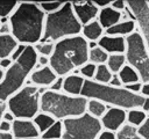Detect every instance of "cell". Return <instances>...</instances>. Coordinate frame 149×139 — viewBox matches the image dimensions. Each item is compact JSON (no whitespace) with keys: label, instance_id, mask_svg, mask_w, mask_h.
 Wrapping results in <instances>:
<instances>
[{"label":"cell","instance_id":"43","mask_svg":"<svg viewBox=\"0 0 149 139\" xmlns=\"http://www.w3.org/2000/svg\"><path fill=\"white\" fill-rule=\"evenodd\" d=\"M108 85H111L113 87H123L122 86V82H121V80H120V78H119L118 74H114L113 75V78H112V80L109 81Z\"/></svg>","mask_w":149,"mask_h":139},{"label":"cell","instance_id":"40","mask_svg":"<svg viewBox=\"0 0 149 139\" xmlns=\"http://www.w3.org/2000/svg\"><path fill=\"white\" fill-rule=\"evenodd\" d=\"M97 139H116V134H115V132L102 130V132L99 134V137Z\"/></svg>","mask_w":149,"mask_h":139},{"label":"cell","instance_id":"26","mask_svg":"<svg viewBox=\"0 0 149 139\" xmlns=\"http://www.w3.org/2000/svg\"><path fill=\"white\" fill-rule=\"evenodd\" d=\"M127 64L126 61V56L125 53H116V54H109L108 59H107V67L111 70V72L113 74H118L122 67Z\"/></svg>","mask_w":149,"mask_h":139},{"label":"cell","instance_id":"36","mask_svg":"<svg viewBox=\"0 0 149 139\" xmlns=\"http://www.w3.org/2000/svg\"><path fill=\"white\" fill-rule=\"evenodd\" d=\"M63 82H64V78L58 76L54 81V83L49 87V90H52V92H62L63 90Z\"/></svg>","mask_w":149,"mask_h":139},{"label":"cell","instance_id":"21","mask_svg":"<svg viewBox=\"0 0 149 139\" xmlns=\"http://www.w3.org/2000/svg\"><path fill=\"white\" fill-rule=\"evenodd\" d=\"M121 82H122V86H128V85H133V83H136V82H141V79H140V75L139 73L132 67L129 66L128 64H126L122 70L118 73Z\"/></svg>","mask_w":149,"mask_h":139},{"label":"cell","instance_id":"44","mask_svg":"<svg viewBox=\"0 0 149 139\" xmlns=\"http://www.w3.org/2000/svg\"><path fill=\"white\" fill-rule=\"evenodd\" d=\"M2 119H3V120H6V122H9V123H13L16 118L14 117V115H13L9 110H6V111H5V114H3Z\"/></svg>","mask_w":149,"mask_h":139},{"label":"cell","instance_id":"23","mask_svg":"<svg viewBox=\"0 0 149 139\" xmlns=\"http://www.w3.org/2000/svg\"><path fill=\"white\" fill-rule=\"evenodd\" d=\"M109 107H107L104 102L99 101V100H94V98H90L87 100V107H86V112L90 114L91 116L95 117V118H101L106 111L108 110Z\"/></svg>","mask_w":149,"mask_h":139},{"label":"cell","instance_id":"5","mask_svg":"<svg viewBox=\"0 0 149 139\" xmlns=\"http://www.w3.org/2000/svg\"><path fill=\"white\" fill-rule=\"evenodd\" d=\"M87 98L71 96L63 92L47 90L41 96V111L52 116L56 120H65L86 112Z\"/></svg>","mask_w":149,"mask_h":139},{"label":"cell","instance_id":"34","mask_svg":"<svg viewBox=\"0 0 149 139\" xmlns=\"http://www.w3.org/2000/svg\"><path fill=\"white\" fill-rule=\"evenodd\" d=\"M111 7L115 10H118V12L123 13L127 9V1H125V0H114V1H112Z\"/></svg>","mask_w":149,"mask_h":139},{"label":"cell","instance_id":"19","mask_svg":"<svg viewBox=\"0 0 149 139\" xmlns=\"http://www.w3.org/2000/svg\"><path fill=\"white\" fill-rule=\"evenodd\" d=\"M105 35V29L101 27V24L98 22V20L83 25L81 29V36L87 41V42H95L98 43L100 38Z\"/></svg>","mask_w":149,"mask_h":139},{"label":"cell","instance_id":"25","mask_svg":"<svg viewBox=\"0 0 149 139\" xmlns=\"http://www.w3.org/2000/svg\"><path fill=\"white\" fill-rule=\"evenodd\" d=\"M115 134H116V139H143L139 127L130 125L128 123H126L121 129H119L115 132Z\"/></svg>","mask_w":149,"mask_h":139},{"label":"cell","instance_id":"32","mask_svg":"<svg viewBox=\"0 0 149 139\" xmlns=\"http://www.w3.org/2000/svg\"><path fill=\"white\" fill-rule=\"evenodd\" d=\"M64 3L65 2H63V1H50V2H38V6L43 10V13L45 15H48V14L58 12L64 6Z\"/></svg>","mask_w":149,"mask_h":139},{"label":"cell","instance_id":"22","mask_svg":"<svg viewBox=\"0 0 149 139\" xmlns=\"http://www.w3.org/2000/svg\"><path fill=\"white\" fill-rule=\"evenodd\" d=\"M33 122H34V124L36 125V127H37V130H38V132H40V134H42V133H44L49 127H51L57 120H56L52 116H50V115H48V114H45V112L40 111V112L33 118Z\"/></svg>","mask_w":149,"mask_h":139},{"label":"cell","instance_id":"20","mask_svg":"<svg viewBox=\"0 0 149 139\" xmlns=\"http://www.w3.org/2000/svg\"><path fill=\"white\" fill-rule=\"evenodd\" d=\"M20 43L14 38L12 34L1 35L0 34V59L10 58L15 49Z\"/></svg>","mask_w":149,"mask_h":139},{"label":"cell","instance_id":"2","mask_svg":"<svg viewBox=\"0 0 149 139\" xmlns=\"http://www.w3.org/2000/svg\"><path fill=\"white\" fill-rule=\"evenodd\" d=\"M88 42L81 36H73L56 43L49 66L57 76H66L88 63Z\"/></svg>","mask_w":149,"mask_h":139},{"label":"cell","instance_id":"37","mask_svg":"<svg viewBox=\"0 0 149 139\" xmlns=\"http://www.w3.org/2000/svg\"><path fill=\"white\" fill-rule=\"evenodd\" d=\"M50 64V58L45 57V56H38L37 57V65L36 68H41V67H47ZM35 68V70H36Z\"/></svg>","mask_w":149,"mask_h":139},{"label":"cell","instance_id":"24","mask_svg":"<svg viewBox=\"0 0 149 139\" xmlns=\"http://www.w3.org/2000/svg\"><path fill=\"white\" fill-rule=\"evenodd\" d=\"M148 118H149V115L144 112L142 109L127 110V123L136 127H141L147 122Z\"/></svg>","mask_w":149,"mask_h":139},{"label":"cell","instance_id":"11","mask_svg":"<svg viewBox=\"0 0 149 139\" xmlns=\"http://www.w3.org/2000/svg\"><path fill=\"white\" fill-rule=\"evenodd\" d=\"M104 130L116 132L127 123V110L109 107L106 114L100 118Z\"/></svg>","mask_w":149,"mask_h":139},{"label":"cell","instance_id":"3","mask_svg":"<svg viewBox=\"0 0 149 139\" xmlns=\"http://www.w3.org/2000/svg\"><path fill=\"white\" fill-rule=\"evenodd\" d=\"M81 96L104 102L107 107L120 108L123 110L141 109L144 97L141 94H134L125 87H113L111 85L98 83L93 80H86Z\"/></svg>","mask_w":149,"mask_h":139},{"label":"cell","instance_id":"6","mask_svg":"<svg viewBox=\"0 0 149 139\" xmlns=\"http://www.w3.org/2000/svg\"><path fill=\"white\" fill-rule=\"evenodd\" d=\"M83 25L74 15L72 2L65 1L64 6L56 13L48 14L41 42L57 43L62 39L81 35Z\"/></svg>","mask_w":149,"mask_h":139},{"label":"cell","instance_id":"46","mask_svg":"<svg viewBox=\"0 0 149 139\" xmlns=\"http://www.w3.org/2000/svg\"><path fill=\"white\" fill-rule=\"evenodd\" d=\"M143 97H149V82L147 83H142V89L140 93Z\"/></svg>","mask_w":149,"mask_h":139},{"label":"cell","instance_id":"9","mask_svg":"<svg viewBox=\"0 0 149 139\" xmlns=\"http://www.w3.org/2000/svg\"><path fill=\"white\" fill-rule=\"evenodd\" d=\"M63 139H97L104 130L100 119L87 112L63 120Z\"/></svg>","mask_w":149,"mask_h":139},{"label":"cell","instance_id":"8","mask_svg":"<svg viewBox=\"0 0 149 139\" xmlns=\"http://www.w3.org/2000/svg\"><path fill=\"white\" fill-rule=\"evenodd\" d=\"M126 61L140 75L141 82H149V50L136 30L126 37Z\"/></svg>","mask_w":149,"mask_h":139},{"label":"cell","instance_id":"7","mask_svg":"<svg viewBox=\"0 0 149 139\" xmlns=\"http://www.w3.org/2000/svg\"><path fill=\"white\" fill-rule=\"evenodd\" d=\"M41 96L38 87L26 85L7 100V110L17 119H33L41 111Z\"/></svg>","mask_w":149,"mask_h":139},{"label":"cell","instance_id":"42","mask_svg":"<svg viewBox=\"0 0 149 139\" xmlns=\"http://www.w3.org/2000/svg\"><path fill=\"white\" fill-rule=\"evenodd\" d=\"M13 60L10 58H5V59H0V68L3 71H7L12 65H13Z\"/></svg>","mask_w":149,"mask_h":139},{"label":"cell","instance_id":"13","mask_svg":"<svg viewBox=\"0 0 149 139\" xmlns=\"http://www.w3.org/2000/svg\"><path fill=\"white\" fill-rule=\"evenodd\" d=\"M12 134L15 139H40V132L33 119H15L12 123Z\"/></svg>","mask_w":149,"mask_h":139},{"label":"cell","instance_id":"18","mask_svg":"<svg viewBox=\"0 0 149 139\" xmlns=\"http://www.w3.org/2000/svg\"><path fill=\"white\" fill-rule=\"evenodd\" d=\"M136 28H137V25H136L135 20H133V19L123 20V21H120L114 27L106 30L105 34L109 35V36H119V37H125L126 38L129 35H132L133 32H135Z\"/></svg>","mask_w":149,"mask_h":139},{"label":"cell","instance_id":"33","mask_svg":"<svg viewBox=\"0 0 149 139\" xmlns=\"http://www.w3.org/2000/svg\"><path fill=\"white\" fill-rule=\"evenodd\" d=\"M97 72V65L92 64V63H86L80 70H79V74L85 79V80H93L94 75Z\"/></svg>","mask_w":149,"mask_h":139},{"label":"cell","instance_id":"48","mask_svg":"<svg viewBox=\"0 0 149 139\" xmlns=\"http://www.w3.org/2000/svg\"><path fill=\"white\" fill-rule=\"evenodd\" d=\"M144 112H149V97H144V101H143V104H142V108H141Z\"/></svg>","mask_w":149,"mask_h":139},{"label":"cell","instance_id":"52","mask_svg":"<svg viewBox=\"0 0 149 139\" xmlns=\"http://www.w3.org/2000/svg\"><path fill=\"white\" fill-rule=\"evenodd\" d=\"M148 6H149V1H148Z\"/></svg>","mask_w":149,"mask_h":139},{"label":"cell","instance_id":"38","mask_svg":"<svg viewBox=\"0 0 149 139\" xmlns=\"http://www.w3.org/2000/svg\"><path fill=\"white\" fill-rule=\"evenodd\" d=\"M125 88L128 89L129 92L134 93V94H140L141 89H142V82H136V83H133V85H128V86H125Z\"/></svg>","mask_w":149,"mask_h":139},{"label":"cell","instance_id":"16","mask_svg":"<svg viewBox=\"0 0 149 139\" xmlns=\"http://www.w3.org/2000/svg\"><path fill=\"white\" fill-rule=\"evenodd\" d=\"M85 79L77 73L69 74L64 76V82H63V93L71 95V96H81L83 88L85 85Z\"/></svg>","mask_w":149,"mask_h":139},{"label":"cell","instance_id":"47","mask_svg":"<svg viewBox=\"0 0 149 139\" xmlns=\"http://www.w3.org/2000/svg\"><path fill=\"white\" fill-rule=\"evenodd\" d=\"M6 110H7L6 102H1V101H0V123H1V120H2V117H3V114H5Z\"/></svg>","mask_w":149,"mask_h":139},{"label":"cell","instance_id":"17","mask_svg":"<svg viewBox=\"0 0 149 139\" xmlns=\"http://www.w3.org/2000/svg\"><path fill=\"white\" fill-rule=\"evenodd\" d=\"M97 20L106 31L109 28L118 24L120 21H122V13L118 12V10L113 9L111 6H108V7L102 8V9L99 10Z\"/></svg>","mask_w":149,"mask_h":139},{"label":"cell","instance_id":"51","mask_svg":"<svg viewBox=\"0 0 149 139\" xmlns=\"http://www.w3.org/2000/svg\"><path fill=\"white\" fill-rule=\"evenodd\" d=\"M0 25H1V20H0Z\"/></svg>","mask_w":149,"mask_h":139},{"label":"cell","instance_id":"1","mask_svg":"<svg viewBox=\"0 0 149 139\" xmlns=\"http://www.w3.org/2000/svg\"><path fill=\"white\" fill-rule=\"evenodd\" d=\"M45 17L47 15L40 8L38 2L20 1L8 19L12 35L20 44H37L43 37Z\"/></svg>","mask_w":149,"mask_h":139},{"label":"cell","instance_id":"49","mask_svg":"<svg viewBox=\"0 0 149 139\" xmlns=\"http://www.w3.org/2000/svg\"><path fill=\"white\" fill-rule=\"evenodd\" d=\"M0 139H15L12 133H3L0 132Z\"/></svg>","mask_w":149,"mask_h":139},{"label":"cell","instance_id":"30","mask_svg":"<svg viewBox=\"0 0 149 139\" xmlns=\"http://www.w3.org/2000/svg\"><path fill=\"white\" fill-rule=\"evenodd\" d=\"M20 1L14 0H0V20L9 19V16L17 8Z\"/></svg>","mask_w":149,"mask_h":139},{"label":"cell","instance_id":"12","mask_svg":"<svg viewBox=\"0 0 149 139\" xmlns=\"http://www.w3.org/2000/svg\"><path fill=\"white\" fill-rule=\"evenodd\" d=\"M72 8L81 25H86L95 21L100 10L93 1H72Z\"/></svg>","mask_w":149,"mask_h":139},{"label":"cell","instance_id":"50","mask_svg":"<svg viewBox=\"0 0 149 139\" xmlns=\"http://www.w3.org/2000/svg\"><path fill=\"white\" fill-rule=\"evenodd\" d=\"M3 76H5V71L0 68V82L3 80Z\"/></svg>","mask_w":149,"mask_h":139},{"label":"cell","instance_id":"39","mask_svg":"<svg viewBox=\"0 0 149 139\" xmlns=\"http://www.w3.org/2000/svg\"><path fill=\"white\" fill-rule=\"evenodd\" d=\"M139 130H140V133L143 137V139H149V118L141 127H139Z\"/></svg>","mask_w":149,"mask_h":139},{"label":"cell","instance_id":"10","mask_svg":"<svg viewBox=\"0 0 149 139\" xmlns=\"http://www.w3.org/2000/svg\"><path fill=\"white\" fill-rule=\"evenodd\" d=\"M127 9L136 22L137 31L149 50V6L144 0H128Z\"/></svg>","mask_w":149,"mask_h":139},{"label":"cell","instance_id":"15","mask_svg":"<svg viewBox=\"0 0 149 139\" xmlns=\"http://www.w3.org/2000/svg\"><path fill=\"white\" fill-rule=\"evenodd\" d=\"M98 45L105 50L108 54H116V53H125L126 52V38L119 37V36H109L104 35L100 41L98 42Z\"/></svg>","mask_w":149,"mask_h":139},{"label":"cell","instance_id":"28","mask_svg":"<svg viewBox=\"0 0 149 139\" xmlns=\"http://www.w3.org/2000/svg\"><path fill=\"white\" fill-rule=\"evenodd\" d=\"M63 133H64L63 122L57 120L51 127H49L44 133L40 136V139H63Z\"/></svg>","mask_w":149,"mask_h":139},{"label":"cell","instance_id":"41","mask_svg":"<svg viewBox=\"0 0 149 139\" xmlns=\"http://www.w3.org/2000/svg\"><path fill=\"white\" fill-rule=\"evenodd\" d=\"M0 132L3 133H12V123L6 122V120H1L0 123Z\"/></svg>","mask_w":149,"mask_h":139},{"label":"cell","instance_id":"14","mask_svg":"<svg viewBox=\"0 0 149 139\" xmlns=\"http://www.w3.org/2000/svg\"><path fill=\"white\" fill-rule=\"evenodd\" d=\"M57 78L58 76L56 75V73L52 71L50 66L41 67V68H36L33 71V73L30 74L27 81V85H33L38 88L49 89V87L54 83V81Z\"/></svg>","mask_w":149,"mask_h":139},{"label":"cell","instance_id":"31","mask_svg":"<svg viewBox=\"0 0 149 139\" xmlns=\"http://www.w3.org/2000/svg\"><path fill=\"white\" fill-rule=\"evenodd\" d=\"M55 46H56V43L54 42H38L37 44L34 45L36 52L38 56H45V57H51L54 51H55Z\"/></svg>","mask_w":149,"mask_h":139},{"label":"cell","instance_id":"45","mask_svg":"<svg viewBox=\"0 0 149 139\" xmlns=\"http://www.w3.org/2000/svg\"><path fill=\"white\" fill-rule=\"evenodd\" d=\"M93 3H94L99 9H102V8H106V7L111 6L112 1H93Z\"/></svg>","mask_w":149,"mask_h":139},{"label":"cell","instance_id":"27","mask_svg":"<svg viewBox=\"0 0 149 139\" xmlns=\"http://www.w3.org/2000/svg\"><path fill=\"white\" fill-rule=\"evenodd\" d=\"M108 53L102 50L99 45L93 47V49H90L88 51V61L94 64V65H102V64H106L107 63V59H108Z\"/></svg>","mask_w":149,"mask_h":139},{"label":"cell","instance_id":"53","mask_svg":"<svg viewBox=\"0 0 149 139\" xmlns=\"http://www.w3.org/2000/svg\"><path fill=\"white\" fill-rule=\"evenodd\" d=\"M148 115H149V112H148Z\"/></svg>","mask_w":149,"mask_h":139},{"label":"cell","instance_id":"4","mask_svg":"<svg viewBox=\"0 0 149 139\" xmlns=\"http://www.w3.org/2000/svg\"><path fill=\"white\" fill-rule=\"evenodd\" d=\"M37 52L34 45H28L23 54L13 63V65L5 71L3 80L0 82V101L7 100L22 89L27 83L30 74L37 65Z\"/></svg>","mask_w":149,"mask_h":139},{"label":"cell","instance_id":"29","mask_svg":"<svg viewBox=\"0 0 149 139\" xmlns=\"http://www.w3.org/2000/svg\"><path fill=\"white\" fill-rule=\"evenodd\" d=\"M113 75H114V74L111 72V70L107 67L106 64L98 65L93 81H95V82H98V83H102V85H108L109 81L112 80Z\"/></svg>","mask_w":149,"mask_h":139},{"label":"cell","instance_id":"35","mask_svg":"<svg viewBox=\"0 0 149 139\" xmlns=\"http://www.w3.org/2000/svg\"><path fill=\"white\" fill-rule=\"evenodd\" d=\"M27 46L28 45H23V44H19L17 45V47L15 49V51L13 52V54L10 56V59L13 60V61H15V60H17L22 54H23V52L26 51V49H27Z\"/></svg>","mask_w":149,"mask_h":139}]
</instances>
